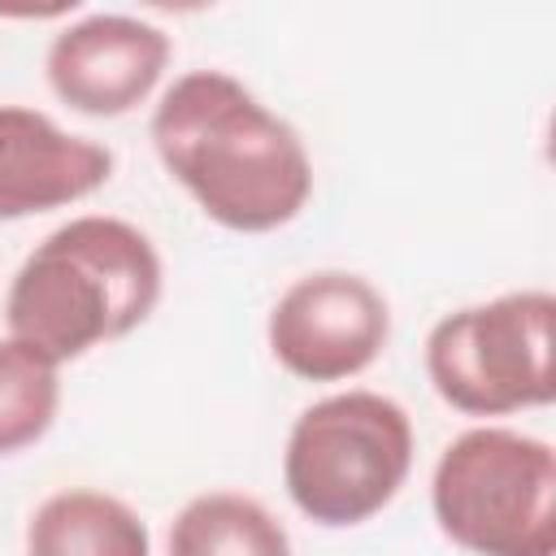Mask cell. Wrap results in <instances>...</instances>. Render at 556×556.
Segmentation results:
<instances>
[{
  "mask_svg": "<svg viewBox=\"0 0 556 556\" xmlns=\"http://www.w3.org/2000/svg\"><path fill=\"white\" fill-rule=\"evenodd\" d=\"M152 143L165 169L226 230H278L313 191L300 135L222 70H191L161 96Z\"/></svg>",
  "mask_w": 556,
  "mask_h": 556,
  "instance_id": "cell-1",
  "label": "cell"
},
{
  "mask_svg": "<svg viewBox=\"0 0 556 556\" xmlns=\"http://www.w3.org/2000/svg\"><path fill=\"white\" fill-rule=\"evenodd\" d=\"M161 300V256L117 217L56 226L17 269L4 317L17 343L52 365L130 334Z\"/></svg>",
  "mask_w": 556,
  "mask_h": 556,
  "instance_id": "cell-2",
  "label": "cell"
},
{
  "mask_svg": "<svg viewBox=\"0 0 556 556\" xmlns=\"http://www.w3.org/2000/svg\"><path fill=\"white\" fill-rule=\"evenodd\" d=\"M413 465L408 413L374 391L308 404L287 439L282 482L317 526H361L382 513Z\"/></svg>",
  "mask_w": 556,
  "mask_h": 556,
  "instance_id": "cell-3",
  "label": "cell"
},
{
  "mask_svg": "<svg viewBox=\"0 0 556 556\" xmlns=\"http://www.w3.org/2000/svg\"><path fill=\"white\" fill-rule=\"evenodd\" d=\"M443 534L473 556L556 552V456L543 439L478 426L452 439L430 482Z\"/></svg>",
  "mask_w": 556,
  "mask_h": 556,
  "instance_id": "cell-4",
  "label": "cell"
},
{
  "mask_svg": "<svg viewBox=\"0 0 556 556\" xmlns=\"http://www.w3.org/2000/svg\"><path fill=\"white\" fill-rule=\"evenodd\" d=\"M552 317L547 291H513L443 317L426 339L434 391L469 413L500 417L552 400Z\"/></svg>",
  "mask_w": 556,
  "mask_h": 556,
  "instance_id": "cell-5",
  "label": "cell"
},
{
  "mask_svg": "<svg viewBox=\"0 0 556 556\" xmlns=\"http://www.w3.org/2000/svg\"><path fill=\"white\" fill-rule=\"evenodd\" d=\"M387 300L343 269H321L282 291L269 313V352L282 369L308 382H339L361 374L387 343Z\"/></svg>",
  "mask_w": 556,
  "mask_h": 556,
  "instance_id": "cell-6",
  "label": "cell"
},
{
  "mask_svg": "<svg viewBox=\"0 0 556 556\" xmlns=\"http://www.w3.org/2000/svg\"><path fill=\"white\" fill-rule=\"evenodd\" d=\"M165 61V30L139 17L96 13L52 39L48 83L70 109L87 117H117L130 113L156 87Z\"/></svg>",
  "mask_w": 556,
  "mask_h": 556,
  "instance_id": "cell-7",
  "label": "cell"
},
{
  "mask_svg": "<svg viewBox=\"0 0 556 556\" xmlns=\"http://www.w3.org/2000/svg\"><path fill=\"white\" fill-rule=\"evenodd\" d=\"M113 152L65 135L48 113L0 104V222L74 204L104 187Z\"/></svg>",
  "mask_w": 556,
  "mask_h": 556,
  "instance_id": "cell-8",
  "label": "cell"
},
{
  "mask_svg": "<svg viewBox=\"0 0 556 556\" xmlns=\"http://www.w3.org/2000/svg\"><path fill=\"white\" fill-rule=\"evenodd\" d=\"M26 556H148V530L104 491H56L26 526Z\"/></svg>",
  "mask_w": 556,
  "mask_h": 556,
  "instance_id": "cell-9",
  "label": "cell"
},
{
  "mask_svg": "<svg viewBox=\"0 0 556 556\" xmlns=\"http://www.w3.org/2000/svg\"><path fill=\"white\" fill-rule=\"evenodd\" d=\"M169 556H291V539L252 495L208 491L174 517Z\"/></svg>",
  "mask_w": 556,
  "mask_h": 556,
  "instance_id": "cell-10",
  "label": "cell"
},
{
  "mask_svg": "<svg viewBox=\"0 0 556 556\" xmlns=\"http://www.w3.org/2000/svg\"><path fill=\"white\" fill-rule=\"evenodd\" d=\"M56 365L17 339H0V456L30 447L56 417Z\"/></svg>",
  "mask_w": 556,
  "mask_h": 556,
  "instance_id": "cell-11",
  "label": "cell"
}]
</instances>
